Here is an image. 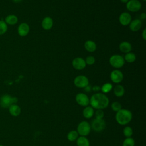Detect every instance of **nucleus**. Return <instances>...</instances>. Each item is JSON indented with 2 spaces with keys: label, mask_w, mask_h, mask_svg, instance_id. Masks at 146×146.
<instances>
[{
  "label": "nucleus",
  "mask_w": 146,
  "mask_h": 146,
  "mask_svg": "<svg viewBox=\"0 0 146 146\" xmlns=\"http://www.w3.org/2000/svg\"><path fill=\"white\" fill-rule=\"evenodd\" d=\"M53 26V20L50 17H46L42 21V28L46 30H50Z\"/></svg>",
  "instance_id": "4468645a"
},
{
  "label": "nucleus",
  "mask_w": 146,
  "mask_h": 146,
  "mask_svg": "<svg viewBox=\"0 0 146 146\" xmlns=\"http://www.w3.org/2000/svg\"><path fill=\"white\" fill-rule=\"evenodd\" d=\"M111 108L114 112H117L122 108L121 104L119 102H114L111 104Z\"/></svg>",
  "instance_id": "c85d7f7f"
},
{
  "label": "nucleus",
  "mask_w": 146,
  "mask_h": 146,
  "mask_svg": "<svg viewBox=\"0 0 146 146\" xmlns=\"http://www.w3.org/2000/svg\"><path fill=\"white\" fill-rule=\"evenodd\" d=\"M135 140L132 137H127L123 143V146H135Z\"/></svg>",
  "instance_id": "bb28decb"
},
{
  "label": "nucleus",
  "mask_w": 146,
  "mask_h": 146,
  "mask_svg": "<svg viewBox=\"0 0 146 146\" xmlns=\"http://www.w3.org/2000/svg\"><path fill=\"white\" fill-rule=\"evenodd\" d=\"M7 30V25L3 21H0V35L4 34Z\"/></svg>",
  "instance_id": "cd10ccee"
},
{
  "label": "nucleus",
  "mask_w": 146,
  "mask_h": 146,
  "mask_svg": "<svg viewBox=\"0 0 146 146\" xmlns=\"http://www.w3.org/2000/svg\"><path fill=\"white\" fill-rule=\"evenodd\" d=\"M123 134L126 137H131L133 135V130L131 127H125L123 129Z\"/></svg>",
  "instance_id": "a878e982"
},
{
  "label": "nucleus",
  "mask_w": 146,
  "mask_h": 146,
  "mask_svg": "<svg viewBox=\"0 0 146 146\" xmlns=\"http://www.w3.org/2000/svg\"><path fill=\"white\" fill-rule=\"evenodd\" d=\"M119 21L121 25L123 26H127L131 22L132 17L129 13L127 12H123L120 15Z\"/></svg>",
  "instance_id": "f8f14e48"
},
{
  "label": "nucleus",
  "mask_w": 146,
  "mask_h": 146,
  "mask_svg": "<svg viewBox=\"0 0 146 146\" xmlns=\"http://www.w3.org/2000/svg\"><path fill=\"white\" fill-rule=\"evenodd\" d=\"M111 80L115 83H119L123 80V74L119 70H113L110 74Z\"/></svg>",
  "instance_id": "9d476101"
},
{
  "label": "nucleus",
  "mask_w": 146,
  "mask_h": 146,
  "mask_svg": "<svg viewBox=\"0 0 146 146\" xmlns=\"http://www.w3.org/2000/svg\"><path fill=\"white\" fill-rule=\"evenodd\" d=\"M109 99L103 93L97 92L93 94L90 99L91 106L96 110H103L107 108L109 104Z\"/></svg>",
  "instance_id": "f257e3e1"
},
{
  "label": "nucleus",
  "mask_w": 146,
  "mask_h": 146,
  "mask_svg": "<svg viewBox=\"0 0 146 146\" xmlns=\"http://www.w3.org/2000/svg\"><path fill=\"white\" fill-rule=\"evenodd\" d=\"M72 65L75 69L81 70L86 67V63L84 59L80 57H77L72 60Z\"/></svg>",
  "instance_id": "9b49d317"
},
{
  "label": "nucleus",
  "mask_w": 146,
  "mask_h": 146,
  "mask_svg": "<svg viewBox=\"0 0 146 146\" xmlns=\"http://www.w3.org/2000/svg\"><path fill=\"white\" fill-rule=\"evenodd\" d=\"M30 31L29 25L25 22L21 23L18 27V33L21 36H26Z\"/></svg>",
  "instance_id": "ddd939ff"
},
{
  "label": "nucleus",
  "mask_w": 146,
  "mask_h": 146,
  "mask_svg": "<svg viewBox=\"0 0 146 146\" xmlns=\"http://www.w3.org/2000/svg\"><path fill=\"white\" fill-rule=\"evenodd\" d=\"M142 37L144 40L146 39V29H144L142 32Z\"/></svg>",
  "instance_id": "2f4dec72"
},
{
  "label": "nucleus",
  "mask_w": 146,
  "mask_h": 146,
  "mask_svg": "<svg viewBox=\"0 0 146 146\" xmlns=\"http://www.w3.org/2000/svg\"><path fill=\"white\" fill-rule=\"evenodd\" d=\"M124 59V60H125L128 63H133L136 60V56L134 53L129 52L128 53L125 54Z\"/></svg>",
  "instance_id": "b1692460"
},
{
  "label": "nucleus",
  "mask_w": 146,
  "mask_h": 146,
  "mask_svg": "<svg viewBox=\"0 0 146 146\" xmlns=\"http://www.w3.org/2000/svg\"><path fill=\"white\" fill-rule=\"evenodd\" d=\"M84 60L86 64L88 65H92L95 62V59L93 56H88Z\"/></svg>",
  "instance_id": "7c9ffc66"
},
{
  "label": "nucleus",
  "mask_w": 146,
  "mask_h": 146,
  "mask_svg": "<svg viewBox=\"0 0 146 146\" xmlns=\"http://www.w3.org/2000/svg\"><path fill=\"white\" fill-rule=\"evenodd\" d=\"M129 0H120V1L122 2V3H127Z\"/></svg>",
  "instance_id": "c9c22d12"
},
{
  "label": "nucleus",
  "mask_w": 146,
  "mask_h": 146,
  "mask_svg": "<svg viewBox=\"0 0 146 146\" xmlns=\"http://www.w3.org/2000/svg\"><path fill=\"white\" fill-rule=\"evenodd\" d=\"M9 111L10 114L13 116H18L21 114V107L17 104H13L9 107Z\"/></svg>",
  "instance_id": "dca6fc26"
},
{
  "label": "nucleus",
  "mask_w": 146,
  "mask_h": 146,
  "mask_svg": "<svg viewBox=\"0 0 146 146\" xmlns=\"http://www.w3.org/2000/svg\"><path fill=\"white\" fill-rule=\"evenodd\" d=\"M128 10L131 12H137L141 7V3L139 0H129L126 3Z\"/></svg>",
  "instance_id": "6e6552de"
},
{
  "label": "nucleus",
  "mask_w": 146,
  "mask_h": 146,
  "mask_svg": "<svg viewBox=\"0 0 146 146\" xmlns=\"http://www.w3.org/2000/svg\"><path fill=\"white\" fill-rule=\"evenodd\" d=\"M84 48L87 51L92 52L96 50V45L94 41L87 40L84 43Z\"/></svg>",
  "instance_id": "6ab92c4d"
},
{
  "label": "nucleus",
  "mask_w": 146,
  "mask_h": 146,
  "mask_svg": "<svg viewBox=\"0 0 146 146\" xmlns=\"http://www.w3.org/2000/svg\"><path fill=\"white\" fill-rule=\"evenodd\" d=\"M113 88V86L110 83H106L103 84L102 87L100 88L101 91L103 94H107L110 92Z\"/></svg>",
  "instance_id": "393cba45"
},
{
  "label": "nucleus",
  "mask_w": 146,
  "mask_h": 146,
  "mask_svg": "<svg viewBox=\"0 0 146 146\" xmlns=\"http://www.w3.org/2000/svg\"><path fill=\"white\" fill-rule=\"evenodd\" d=\"M76 103L80 106L86 107L90 104V99L87 95L84 93H79L75 96Z\"/></svg>",
  "instance_id": "1a4fd4ad"
},
{
  "label": "nucleus",
  "mask_w": 146,
  "mask_h": 146,
  "mask_svg": "<svg viewBox=\"0 0 146 146\" xmlns=\"http://www.w3.org/2000/svg\"><path fill=\"white\" fill-rule=\"evenodd\" d=\"M75 86L78 88H85L89 84V80L84 75H78L74 80Z\"/></svg>",
  "instance_id": "0eeeda50"
},
{
  "label": "nucleus",
  "mask_w": 146,
  "mask_h": 146,
  "mask_svg": "<svg viewBox=\"0 0 146 146\" xmlns=\"http://www.w3.org/2000/svg\"><path fill=\"white\" fill-rule=\"evenodd\" d=\"M14 2H15V3H19V2H21L22 0H12Z\"/></svg>",
  "instance_id": "e433bc0d"
},
{
  "label": "nucleus",
  "mask_w": 146,
  "mask_h": 146,
  "mask_svg": "<svg viewBox=\"0 0 146 146\" xmlns=\"http://www.w3.org/2000/svg\"><path fill=\"white\" fill-rule=\"evenodd\" d=\"M18 98L9 94H4L0 98V106L4 108H9L11 105L16 104Z\"/></svg>",
  "instance_id": "7ed1b4c3"
},
{
  "label": "nucleus",
  "mask_w": 146,
  "mask_h": 146,
  "mask_svg": "<svg viewBox=\"0 0 146 146\" xmlns=\"http://www.w3.org/2000/svg\"><path fill=\"white\" fill-rule=\"evenodd\" d=\"M84 88H85V90L87 92H89L91 90V88L90 87V86H88V85L87 87H86Z\"/></svg>",
  "instance_id": "72a5a7b5"
},
{
  "label": "nucleus",
  "mask_w": 146,
  "mask_h": 146,
  "mask_svg": "<svg viewBox=\"0 0 146 146\" xmlns=\"http://www.w3.org/2000/svg\"><path fill=\"white\" fill-rule=\"evenodd\" d=\"M0 146H4V145H2V144H0Z\"/></svg>",
  "instance_id": "4c0bfd02"
},
{
  "label": "nucleus",
  "mask_w": 146,
  "mask_h": 146,
  "mask_svg": "<svg viewBox=\"0 0 146 146\" xmlns=\"http://www.w3.org/2000/svg\"><path fill=\"white\" fill-rule=\"evenodd\" d=\"M129 25V29L132 31H137L141 27L142 22L140 19H136L131 21Z\"/></svg>",
  "instance_id": "2eb2a0df"
},
{
  "label": "nucleus",
  "mask_w": 146,
  "mask_h": 146,
  "mask_svg": "<svg viewBox=\"0 0 146 146\" xmlns=\"http://www.w3.org/2000/svg\"><path fill=\"white\" fill-rule=\"evenodd\" d=\"M145 16H146V15H145V13H142L141 15V18L142 19H145Z\"/></svg>",
  "instance_id": "f704fd0d"
},
{
  "label": "nucleus",
  "mask_w": 146,
  "mask_h": 146,
  "mask_svg": "<svg viewBox=\"0 0 146 146\" xmlns=\"http://www.w3.org/2000/svg\"><path fill=\"white\" fill-rule=\"evenodd\" d=\"M18 17L13 14H10L7 15L5 19V22L6 23L7 25H14L18 22Z\"/></svg>",
  "instance_id": "412c9836"
},
{
  "label": "nucleus",
  "mask_w": 146,
  "mask_h": 146,
  "mask_svg": "<svg viewBox=\"0 0 146 146\" xmlns=\"http://www.w3.org/2000/svg\"><path fill=\"white\" fill-rule=\"evenodd\" d=\"M94 114V108L91 106H86L83 111V115L86 119L91 118Z\"/></svg>",
  "instance_id": "a211bd4d"
},
{
  "label": "nucleus",
  "mask_w": 146,
  "mask_h": 146,
  "mask_svg": "<svg viewBox=\"0 0 146 146\" xmlns=\"http://www.w3.org/2000/svg\"><path fill=\"white\" fill-rule=\"evenodd\" d=\"M110 64L114 68H119L122 67L124 63L125 60L124 58L120 55L115 54L112 55L109 60Z\"/></svg>",
  "instance_id": "39448f33"
},
{
  "label": "nucleus",
  "mask_w": 146,
  "mask_h": 146,
  "mask_svg": "<svg viewBox=\"0 0 146 146\" xmlns=\"http://www.w3.org/2000/svg\"><path fill=\"white\" fill-rule=\"evenodd\" d=\"M92 90L94 91H98L100 90V87L98 86H94L92 87Z\"/></svg>",
  "instance_id": "473e14b6"
},
{
  "label": "nucleus",
  "mask_w": 146,
  "mask_h": 146,
  "mask_svg": "<svg viewBox=\"0 0 146 146\" xmlns=\"http://www.w3.org/2000/svg\"><path fill=\"white\" fill-rule=\"evenodd\" d=\"M143 1H146V0H143Z\"/></svg>",
  "instance_id": "58836bf2"
},
{
  "label": "nucleus",
  "mask_w": 146,
  "mask_h": 146,
  "mask_svg": "<svg viewBox=\"0 0 146 146\" xmlns=\"http://www.w3.org/2000/svg\"><path fill=\"white\" fill-rule=\"evenodd\" d=\"M125 92V90L122 85L117 84L113 88V93L117 97H121L124 95Z\"/></svg>",
  "instance_id": "aec40b11"
},
{
  "label": "nucleus",
  "mask_w": 146,
  "mask_h": 146,
  "mask_svg": "<svg viewBox=\"0 0 146 146\" xmlns=\"http://www.w3.org/2000/svg\"><path fill=\"white\" fill-rule=\"evenodd\" d=\"M91 127L90 123L86 121H82L79 123L77 127V132L82 136H86L91 132Z\"/></svg>",
  "instance_id": "20e7f679"
},
{
  "label": "nucleus",
  "mask_w": 146,
  "mask_h": 146,
  "mask_svg": "<svg viewBox=\"0 0 146 146\" xmlns=\"http://www.w3.org/2000/svg\"><path fill=\"white\" fill-rule=\"evenodd\" d=\"M79 134L78 133V132L76 131L75 130H72L70 131L67 136V139L70 141H74L76 140V139H78V137H79Z\"/></svg>",
  "instance_id": "5701e85b"
},
{
  "label": "nucleus",
  "mask_w": 146,
  "mask_h": 146,
  "mask_svg": "<svg viewBox=\"0 0 146 146\" xmlns=\"http://www.w3.org/2000/svg\"><path fill=\"white\" fill-rule=\"evenodd\" d=\"M94 113L95 119H102L104 117V112L102 110H97Z\"/></svg>",
  "instance_id": "c756f323"
},
{
  "label": "nucleus",
  "mask_w": 146,
  "mask_h": 146,
  "mask_svg": "<svg viewBox=\"0 0 146 146\" xmlns=\"http://www.w3.org/2000/svg\"><path fill=\"white\" fill-rule=\"evenodd\" d=\"M115 119L119 124L124 125L131 121L132 119V113L128 110L121 108L116 112Z\"/></svg>",
  "instance_id": "f03ea898"
},
{
  "label": "nucleus",
  "mask_w": 146,
  "mask_h": 146,
  "mask_svg": "<svg viewBox=\"0 0 146 146\" xmlns=\"http://www.w3.org/2000/svg\"><path fill=\"white\" fill-rule=\"evenodd\" d=\"M91 127V128L95 132H99L103 131L106 126L105 121L102 119H94L92 122Z\"/></svg>",
  "instance_id": "423d86ee"
},
{
  "label": "nucleus",
  "mask_w": 146,
  "mask_h": 146,
  "mask_svg": "<svg viewBox=\"0 0 146 146\" xmlns=\"http://www.w3.org/2000/svg\"><path fill=\"white\" fill-rule=\"evenodd\" d=\"M76 144L78 146H90V142L86 136H80L76 139Z\"/></svg>",
  "instance_id": "4be33fe9"
},
{
  "label": "nucleus",
  "mask_w": 146,
  "mask_h": 146,
  "mask_svg": "<svg viewBox=\"0 0 146 146\" xmlns=\"http://www.w3.org/2000/svg\"><path fill=\"white\" fill-rule=\"evenodd\" d=\"M119 49L122 52L127 54L131 52V51L132 50V45L129 42L124 41L120 43Z\"/></svg>",
  "instance_id": "f3484780"
}]
</instances>
